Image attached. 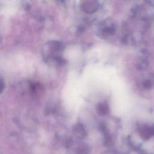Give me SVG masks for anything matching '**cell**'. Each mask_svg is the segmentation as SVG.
Returning a JSON list of instances; mask_svg holds the SVG:
<instances>
[{
    "instance_id": "cell-2",
    "label": "cell",
    "mask_w": 154,
    "mask_h": 154,
    "mask_svg": "<svg viewBox=\"0 0 154 154\" xmlns=\"http://www.w3.org/2000/svg\"><path fill=\"white\" fill-rule=\"evenodd\" d=\"M97 113L100 115L106 114L108 111V105L103 103H99L97 106Z\"/></svg>"
},
{
    "instance_id": "cell-3",
    "label": "cell",
    "mask_w": 154,
    "mask_h": 154,
    "mask_svg": "<svg viewBox=\"0 0 154 154\" xmlns=\"http://www.w3.org/2000/svg\"><path fill=\"white\" fill-rule=\"evenodd\" d=\"M143 85L144 87L146 88H150L151 87H152V84H151V82L150 81H145L143 83Z\"/></svg>"
},
{
    "instance_id": "cell-4",
    "label": "cell",
    "mask_w": 154,
    "mask_h": 154,
    "mask_svg": "<svg viewBox=\"0 0 154 154\" xmlns=\"http://www.w3.org/2000/svg\"><path fill=\"white\" fill-rule=\"evenodd\" d=\"M147 3H148L150 5L154 7V0H152V1H148L146 2Z\"/></svg>"
},
{
    "instance_id": "cell-1",
    "label": "cell",
    "mask_w": 154,
    "mask_h": 154,
    "mask_svg": "<svg viewBox=\"0 0 154 154\" xmlns=\"http://www.w3.org/2000/svg\"><path fill=\"white\" fill-rule=\"evenodd\" d=\"M82 9L87 13H93L99 8V3L96 1H84L81 4Z\"/></svg>"
}]
</instances>
